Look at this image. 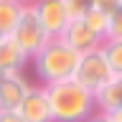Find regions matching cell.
<instances>
[{
  "label": "cell",
  "mask_w": 122,
  "mask_h": 122,
  "mask_svg": "<svg viewBox=\"0 0 122 122\" xmlns=\"http://www.w3.org/2000/svg\"><path fill=\"white\" fill-rule=\"evenodd\" d=\"M81 18H84V23H86V25H89V28L94 30V33H97V36L102 38V41H107V28H109V18H104L102 13H97L94 8H92V10H89L86 15H81Z\"/></svg>",
  "instance_id": "cell-13"
},
{
  "label": "cell",
  "mask_w": 122,
  "mask_h": 122,
  "mask_svg": "<svg viewBox=\"0 0 122 122\" xmlns=\"http://www.w3.org/2000/svg\"><path fill=\"white\" fill-rule=\"evenodd\" d=\"M0 122H23V117L15 109H10V112H0Z\"/></svg>",
  "instance_id": "cell-17"
},
{
  "label": "cell",
  "mask_w": 122,
  "mask_h": 122,
  "mask_svg": "<svg viewBox=\"0 0 122 122\" xmlns=\"http://www.w3.org/2000/svg\"><path fill=\"white\" fill-rule=\"evenodd\" d=\"M28 81L20 76V71H8L0 74V112H10L18 109V104L23 102L25 92H28Z\"/></svg>",
  "instance_id": "cell-8"
},
{
  "label": "cell",
  "mask_w": 122,
  "mask_h": 122,
  "mask_svg": "<svg viewBox=\"0 0 122 122\" xmlns=\"http://www.w3.org/2000/svg\"><path fill=\"white\" fill-rule=\"evenodd\" d=\"M92 97H94V109H99L102 114L122 112V79L112 76L109 81L92 92Z\"/></svg>",
  "instance_id": "cell-9"
},
{
  "label": "cell",
  "mask_w": 122,
  "mask_h": 122,
  "mask_svg": "<svg viewBox=\"0 0 122 122\" xmlns=\"http://www.w3.org/2000/svg\"><path fill=\"white\" fill-rule=\"evenodd\" d=\"M13 3H15V5H20V8H23V5H30L33 0H13Z\"/></svg>",
  "instance_id": "cell-18"
},
{
  "label": "cell",
  "mask_w": 122,
  "mask_h": 122,
  "mask_svg": "<svg viewBox=\"0 0 122 122\" xmlns=\"http://www.w3.org/2000/svg\"><path fill=\"white\" fill-rule=\"evenodd\" d=\"M94 10L102 13L104 18H114V15H122V0H94Z\"/></svg>",
  "instance_id": "cell-15"
},
{
  "label": "cell",
  "mask_w": 122,
  "mask_h": 122,
  "mask_svg": "<svg viewBox=\"0 0 122 122\" xmlns=\"http://www.w3.org/2000/svg\"><path fill=\"white\" fill-rule=\"evenodd\" d=\"M43 89H46V97H48V104H51L53 122H86L97 112L92 92H86L74 79L48 84Z\"/></svg>",
  "instance_id": "cell-1"
},
{
  "label": "cell",
  "mask_w": 122,
  "mask_h": 122,
  "mask_svg": "<svg viewBox=\"0 0 122 122\" xmlns=\"http://www.w3.org/2000/svg\"><path fill=\"white\" fill-rule=\"evenodd\" d=\"M30 10L36 13L38 23H41V28L46 30L48 38H59L64 33V28L69 23V13H66L64 0H33Z\"/></svg>",
  "instance_id": "cell-5"
},
{
  "label": "cell",
  "mask_w": 122,
  "mask_h": 122,
  "mask_svg": "<svg viewBox=\"0 0 122 122\" xmlns=\"http://www.w3.org/2000/svg\"><path fill=\"white\" fill-rule=\"evenodd\" d=\"M61 41L69 46V48H74L76 53H86V51H94V48H99V46L104 43L102 38L94 33V30L84 23V18H76V20H69L66 28H64V33H61Z\"/></svg>",
  "instance_id": "cell-6"
},
{
  "label": "cell",
  "mask_w": 122,
  "mask_h": 122,
  "mask_svg": "<svg viewBox=\"0 0 122 122\" xmlns=\"http://www.w3.org/2000/svg\"><path fill=\"white\" fill-rule=\"evenodd\" d=\"M112 76H122V41H104L99 46Z\"/></svg>",
  "instance_id": "cell-12"
},
{
  "label": "cell",
  "mask_w": 122,
  "mask_h": 122,
  "mask_svg": "<svg viewBox=\"0 0 122 122\" xmlns=\"http://www.w3.org/2000/svg\"><path fill=\"white\" fill-rule=\"evenodd\" d=\"M25 64H28V59H25V53L15 46V41L10 36H3L0 38V74L20 71Z\"/></svg>",
  "instance_id": "cell-10"
},
{
  "label": "cell",
  "mask_w": 122,
  "mask_h": 122,
  "mask_svg": "<svg viewBox=\"0 0 122 122\" xmlns=\"http://www.w3.org/2000/svg\"><path fill=\"white\" fill-rule=\"evenodd\" d=\"M109 79H112V71H109L104 56H102V48H94V51H86L79 56V64H76V71H74L76 84H81L86 92H94Z\"/></svg>",
  "instance_id": "cell-4"
},
{
  "label": "cell",
  "mask_w": 122,
  "mask_h": 122,
  "mask_svg": "<svg viewBox=\"0 0 122 122\" xmlns=\"http://www.w3.org/2000/svg\"><path fill=\"white\" fill-rule=\"evenodd\" d=\"M86 122H122V112H114V114H102V112H94Z\"/></svg>",
  "instance_id": "cell-16"
},
{
  "label": "cell",
  "mask_w": 122,
  "mask_h": 122,
  "mask_svg": "<svg viewBox=\"0 0 122 122\" xmlns=\"http://www.w3.org/2000/svg\"><path fill=\"white\" fill-rule=\"evenodd\" d=\"M79 56H81V53H76L74 48H69L61 38H48V43L33 56L36 76L46 86H48V84H56V81L74 79Z\"/></svg>",
  "instance_id": "cell-2"
},
{
  "label": "cell",
  "mask_w": 122,
  "mask_h": 122,
  "mask_svg": "<svg viewBox=\"0 0 122 122\" xmlns=\"http://www.w3.org/2000/svg\"><path fill=\"white\" fill-rule=\"evenodd\" d=\"M15 112L23 117V122H53L51 104H48V97H46L43 86H30Z\"/></svg>",
  "instance_id": "cell-7"
},
{
  "label": "cell",
  "mask_w": 122,
  "mask_h": 122,
  "mask_svg": "<svg viewBox=\"0 0 122 122\" xmlns=\"http://www.w3.org/2000/svg\"><path fill=\"white\" fill-rule=\"evenodd\" d=\"M18 15H20V5H15L13 0H0V38L13 33Z\"/></svg>",
  "instance_id": "cell-11"
},
{
  "label": "cell",
  "mask_w": 122,
  "mask_h": 122,
  "mask_svg": "<svg viewBox=\"0 0 122 122\" xmlns=\"http://www.w3.org/2000/svg\"><path fill=\"white\" fill-rule=\"evenodd\" d=\"M64 5H66L69 20H76V18H81V15H86L92 10L94 0H64Z\"/></svg>",
  "instance_id": "cell-14"
},
{
  "label": "cell",
  "mask_w": 122,
  "mask_h": 122,
  "mask_svg": "<svg viewBox=\"0 0 122 122\" xmlns=\"http://www.w3.org/2000/svg\"><path fill=\"white\" fill-rule=\"evenodd\" d=\"M10 38H13L15 46L25 53V59H33V56L48 43V36H46V30L41 28V23H38L36 13L30 10V5L20 8V15H18V23H15Z\"/></svg>",
  "instance_id": "cell-3"
}]
</instances>
